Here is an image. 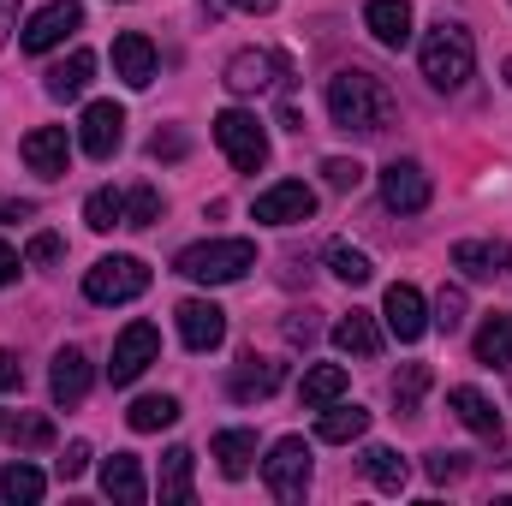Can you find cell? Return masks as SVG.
Masks as SVG:
<instances>
[{
	"instance_id": "1",
	"label": "cell",
	"mask_w": 512,
	"mask_h": 506,
	"mask_svg": "<svg viewBox=\"0 0 512 506\" xmlns=\"http://www.w3.org/2000/svg\"><path fill=\"white\" fill-rule=\"evenodd\" d=\"M393 114H399V102H393V90H387L376 72L346 66V72H334V78H328V120H334L340 131L382 137V131L393 126Z\"/></svg>"
},
{
	"instance_id": "2",
	"label": "cell",
	"mask_w": 512,
	"mask_h": 506,
	"mask_svg": "<svg viewBox=\"0 0 512 506\" xmlns=\"http://www.w3.org/2000/svg\"><path fill=\"white\" fill-rule=\"evenodd\" d=\"M417 66L435 90H465L471 72H477V48H471V30L465 24H435L417 48Z\"/></svg>"
},
{
	"instance_id": "3",
	"label": "cell",
	"mask_w": 512,
	"mask_h": 506,
	"mask_svg": "<svg viewBox=\"0 0 512 506\" xmlns=\"http://www.w3.org/2000/svg\"><path fill=\"white\" fill-rule=\"evenodd\" d=\"M173 268L197 286H227V280H245L256 268V245L251 239H203V245H185Z\"/></svg>"
},
{
	"instance_id": "4",
	"label": "cell",
	"mask_w": 512,
	"mask_h": 506,
	"mask_svg": "<svg viewBox=\"0 0 512 506\" xmlns=\"http://www.w3.org/2000/svg\"><path fill=\"white\" fill-rule=\"evenodd\" d=\"M262 483L280 506H298L310 495V441L304 435H280L262 459Z\"/></svg>"
},
{
	"instance_id": "5",
	"label": "cell",
	"mask_w": 512,
	"mask_h": 506,
	"mask_svg": "<svg viewBox=\"0 0 512 506\" xmlns=\"http://www.w3.org/2000/svg\"><path fill=\"white\" fill-rule=\"evenodd\" d=\"M143 292H149V262H137V256H102L84 274V298L90 304H131Z\"/></svg>"
},
{
	"instance_id": "6",
	"label": "cell",
	"mask_w": 512,
	"mask_h": 506,
	"mask_svg": "<svg viewBox=\"0 0 512 506\" xmlns=\"http://www.w3.org/2000/svg\"><path fill=\"white\" fill-rule=\"evenodd\" d=\"M215 143H221V155H227L239 173L268 167V131H262V120H256V114H245V108L215 114Z\"/></svg>"
},
{
	"instance_id": "7",
	"label": "cell",
	"mask_w": 512,
	"mask_h": 506,
	"mask_svg": "<svg viewBox=\"0 0 512 506\" xmlns=\"http://www.w3.org/2000/svg\"><path fill=\"white\" fill-rule=\"evenodd\" d=\"M155 358H161V328H155V322H131L126 334L114 340V364H108V376H114V387H131Z\"/></svg>"
},
{
	"instance_id": "8",
	"label": "cell",
	"mask_w": 512,
	"mask_h": 506,
	"mask_svg": "<svg viewBox=\"0 0 512 506\" xmlns=\"http://www.w3.org/2000/svg\"><path fill=\"white\" fill-rule=\"evenodd\" d=\"M84 24V6L78 0H48L42 12H30V24H24V54H48V48H60L72 30Z\"/></svg>"
},
{
	"instance_id": "9",
	"label": "cell",
	"mask_w": 512,
	"mask_h": 506,
	"mask_svg": "<svg viewBox=\"0 0 512 506\" xmlns=\"http://www.w3.org/2000/svg\"><path fill=\"white\" fill-rule=\"evenodd\" d=\"M316 215V191L304 185V179H280V185H268L262 197H256V221L262 227H298V221H310Z\"/></svg>"
},
{
	"instance_id": "10",
	"label": "cell",
	"mask_w": 512,
	"mask_h": 506,
	"mask_svg": "<svg viewBox=\"0 0 512 506\" xmlns=\"http://www.w3.org/2000/svg\"><path fill=\"white\" fill-rule=\"evenodd\" d=\"M18 155H24L30 173H42V179H66V167H72V137H66V126H36L24 143H18Z\"/></svg>"
},
{
	"instance_id": "11",
	"label": "cell",
	"mask_w": 512,
	"mask_h": 506,
	"mask_svg": "<svg viewBox=\"0 0 512 506\" xmlns=\"http://www.w3.org/2000/svg\"><path fill=\"white\" fill-rule=\"evenodd\" d=\"M173 316H179V340H185L191 352H215V346L227 340V310L209 304V298H185Z\"/></svg>"
},
{
	"instance_id": "12",
	"label": "cell",
	"mask_w": 512,
	"mask_h": 506,
	"mask_svg": "<svg viewBox=\"0 0 512 506\" xmlns=\"http://www.w3.org/2000/svg\"><path fill=\"white\" fill-rule=\"evenodd\" d=\"M120 137H126V108H120V102H90V108H84V120H78L84 155L108 161V155L120 149Z\"/></svg>"
},
{
	"instance_id": "13",
	"label": "cell",
	"mask_w": 512,
	"mask_h": 506,
	"mask_svg": "<svg viewBox=\"0 0 512 506\" xmlns=\"http://www.w3.org/2000/svg\"><path fill=\"white\" fill-rule=\"evenodd\" d=\"M382 203L399 209V215L429 209V173H423L417 161H387L382 167Z\"/></svg>"
},
{
	"instance_id": "14",
	"label": "cell",
	"mask_w": 512,
	"mask_h": 506,
	"mask_svg": "<svg viewBox=\"0 0 512 506\" xmlns=\"http://www.w3.org/2000/svg\"><path fill=\"white\" fill-rule=\"evenodd\" d=\"M382 316H387V328H393L405 346L429 334V304H423V292H417V286H405V280H393V286H387Z\"/></svg>"
},
{
	"instance_id": "15",
	"label": "cell",
	"mask_w": 512,
	"mask_h": 506,
	"mask_svg": "<svg viewBox=\"0 0 512 506\" xmlns=\"http://www.w3.org/2000/svg\"><path fill=\"white\" fill-rule=\"evenodd\" d=\"M507 262H512L507 239H459V245H453V268H465L471 280H501Z\"/></svg>"
},
{
	"instance_id": "16",
	"label": "cell",
	"mask_w": 512,
	"mask_h": 506,
	"mask_svg": "<svg viewBox=\"0 0 512 506\" xmlns=\"http://www.w3.org/2000/svg\"><path fill=\"white\" fill-rule=\"evenodd\" d=\"M90 358L78 352V346H66L60 358H54V376H48V393H54V405L60 411H72V405H84V393H90Z\"/></svg>"
},
{
	"instance_id": "17",
	"label": "cell",
	"mask_w": 512,
	"mask_h": 506,
	"mask_svg": "<svg viewBox=\"0 0 512 506\" xmlns=\"http://www.w3.org/2000/svg\"><path fill=\"white\" fill-rule=\"evenodd\" d=\"M114 72L126 78L131 90H149V84H155V42H149L143 30L114 36Z\"/></svg>"
},
{
	"instance_id": "18",
	"label": "cell",
	"mask_w": 512,
	"mask_h": 506,
	"mask_svg": "<svg viewBox=\"0 0 512 506\" xmlns=\"http://www.w3.org/2000/svg\"><path fill=\"white\" fill-rule=\"evenodd\" d=\"M280 72H286V66H280L274 54L245 48V54H233V60H227V90H233V96H256V90H268Z\"/></svg>"
},
{
	"instance_id": "19",
	"label": "cell",
	"mask_w": 512,
	"mask_h": 506,
	"mask_svg": "<svg viewBox=\"0 0 512 506\" xmlns=\"http://www.w3.org/2000/svg\"><path fill=\"white\" fill-rule=\"evenodd\" d=\"M90 78H96V54H90V48H72L60 66H48V84H42V90H48L54 102H78V96L90 90Z\"/></svg>"
},
{
	"instance_id": "20",
	"label": "cell",
	"mask_w": 512,
	"mask_h": 506,
	"mask_svg": "<svg viewBox=\"0 0 512 506\" xmlns=\"http://www.w3.org/2000/svg\"><path fill=\"white\" fill-rule=\"evenodd\" d=\"M447 405H453V417H459L471 435L501 441V411L489 405V393H483V387H453V393H447Z\"/></svg>"
},
{
	"instance_id": "21",
	"label": "cell",
	"mask_w": 512,
	"mask_h": 506,
	"mask_svg": "<svg viewBox=\"0 0 512 506\" xmlns=\"http://www.w3.org/2000/svg\"><path fill=\"white\" fill-rule=\"evenodd\" d=\"M316 435L328 441V447H352V441H364L370 435V411L364 405H322V423H316Z\"/></svg>"
},
{
	"instance_id": "22",
	"label": "cell",
	"mask_w": 512,
	"mask_h": 506,
	"mask_svg": "<svg viewBox=\"0 0 512 506\" xmlns=\"http://www.w3.org/2000/svg\"><path fill=\"white\" fill-rule=\"evenodd\" d=\"M364 24H370V36L382 48H405L411 42V6L405 0H370L364 6Z\"/></svg>"
},
{
	"instance_id": "23",
	"label": "cell",
	"mask_w": 512,
	"mask_h": 506,
	"mask_svg": "<svg viewBox=\"0 0 512 506\" xmlns=\"http://www.w3.org/2000/svg\"><path fill=\"white\" fill-rule=\"evenodd\" d=\"M334 346H340L346 358H376V352H382V328H376V316H370V310L340 316V322H334Z\"/></svg>"
},
{
	"instance_id": "24",
	"label": "cell",
	"mask_w": 512,
	"mask_h": 506,
	"mask_svg": "<svg viewBox=\"0 0 512 506\" xmlns=\"http://www.w3.org/2000/svg\"><path fill=\"white\" fill-rule=\"evenodd\" d=\"M102 495L120 506H143V471H137V459L131 453H114V459H102Z\"/></svg>"
},
{
	"instance_id": "25",
	"label": "cell",
	"mask_w": 512,
	"mask_h": 506,
	"mask_svg": "<svg viewBox=\"0 0 512 506\" xmlns=\"http://www.w3.org/2000/svg\"><path fill=\"white\" fill-rule=\"evenodd\" d=\"M280 381H286V364H268V358H245V364L233 370V381H227V393L251 405V399H268V393H274Z\"/></svg>"
},
{
	"instance_id": "26",
	"label": "cell",
	"mask_w": 512,
	"mask_h": 506,
	"mask_svg": "<svg viewBox=\"0 0 512 506\" xmlns=\"http://www.w3.org/2000/svg\"><path fill=\"white\" fill-rule=\"evenodd\" d=\"M209 453L221 459V477H233V483H239V477L251 471V459H256V435H251V429H221V435L209 441Z\"/></svg>"
},
{
	"instance_id": "27",
	"label": "cell",
	"mask_w": 512,
	"mask_h": 506,
	"mask_svg": "<svg viewBox=\"0 0 512 506\" xmlns=\"http://www.w3.org/2000/svg\"><path fill=\"white\" fill-rule=\"evenodd\" d=\"M42 495H48V477H42L36 465L12 459V465L0 471V501H6V506H36Z\"/></svg>"
},
{
	"instance_id": "28",
	"label": "cell",
	"mask_w": 512,
	"mask_h": 506,
	"mask_svg": "<svg viewBox=\"0 0 512 506\" xmlns=\"http://www.w3.org/2000/svg\"><path fill=\"white\" fill-rule=\"evenodd\" d=\"M191 465H197L191 447H173V453L161 459V506H185L191 501Z\"/></svg>"
},
{
	"instance_id": "29",
	"label": "cell",
	"mask_w": 512,
	"mask_h": 506,
	"mask_svg": "<svg viewBox=\"0 0 512 506\" xmlns=\"http://www.w3.org/2000/svg\"><path fill=\"white\" fill-rule=\"evenodd\" d=\"M340 393H346V370H340V364H316V370H304V387H298L304 411H322V405H334Z\"/></svg>"
},
{
	"instance_id": "30",
	"label": "cell",
	"mask_w": 512,
	"mask_h": 506,
	"mask_svg": "<svg viewBox=\"0 0 512 506\" xmlns=\"http://www.w3.org/2000/svg\"><path fill=\"white\" fill-rule=\"evenodd\" d=\"M126 423L137 429V435H155V429L179 423V399H173V393H143V399L126 411Z\"/></svg>"
},
{
	"instance_id": "31",
	"label": "cell",
	"mask_w": 512,
	"mask_h": 506,
	"mask_svg": "<svg viewBox=\"0 0 512 506\" xmlns=\"http://www.w3.org/2000/svg\"><path fill=\"white\" fill-rule=\"evenodd\" d=\"M477 364H495V370H501V364H512V316H501V310H495V316L477 328Z\"/></svg>"
},
{
	"instance_id": "32",
	"label": "cell",
	"mask_w": 512,
	"mask_h": 506,
	"mask_svg": "<svg viewBox=\"0 0 512 506\" xmlns=\"http://www.w3.org/2000/svg\"><path fill=\"white\" fill-rule=\"evenodd\" d=\"M364 471H370V483H376L382 495H399L405 477H411V465H405L393 447H370V453H364Z\"/></svg>"
},
{
	"instance_id": "33",
	"label": "cell",
	"mask_w": 512,
	"mask_h": 506,
	"mask_svg": "<svg viewBox=\"0 0 512 506\" xmlns=\"http://www.w3.org/2000/svg\"><path fill=\"white\" fill-rule=\"evenodd\" d=\"M84 221L96 227V233H114V227H126V191H90L84 197Z\"/></svg>"
},
{
	"instance_id": "34",
	"label": "cell",
	"mask_w": 512,
	"mask_h": 506,
	"mask_svg": "<svg viewBox=\"0 0 512 506\" xmlns=\"http://www.w3.org/2000/svg\"><path fill=\"white\" fill-rule=\"evenodd\" d=\"M423 393H429V364H405V370L393 376V405H399V411H417Z\"/></svg>"
},
{
	"instance_id": "35",
	"label": "cell",
	"mask_w": 512,
	"mask_h": 506,
	"mask_svg": "<svg viewBox=\"0 0 512 506\" xmlns=\"http://www.w3.org/2000/svg\"><path fill=\"white\" fill-rule=\"evenodd\" d=\"M328 268H334V274H340L346 286H364V280L376 274V268H370V256L352 251V245H328Z\"/></svg>"
},
{
	"instance_id": "36",
	"label": "cell",
	"mask_w": 512,
	"mask_h": 506,
	"mask_svg": "<svg viewBox=\"0 0 512 506\" xmlns=\"http://www.w3.org/2000/svg\"><path fill=\"white\" fill-rule=\"evenodd\" d=\"M155 221H161V191L155 185L126 191V227H155Z\"/></svg>"
},
{
	"instance_id": "37",
	"label": "cell",
	"mask_w": 512,
	"mask_h": 506,
	"mask_svg": "<svg viewBox=\"0 0 512 506\" xmlns=\"http://www.w3.org/2000/svg\"><path fill=\"white\" fill-rule=\"evenodd\" d=\"M429 322L453 334V328L465 322V292H459V286H441V298H435V316H429Z\"/></svg>"
},
{
	"instance_id": "38",
	"label": "cell",
	"mask_w": 512,
	"mask_h": 506,
	"mask_svg": "<svg viewBox=\"0 0 512 506\" xmlns=\"http://www.w3.org/2000/svg\"><path fill=\"white\" fill-rule=\"evenodd\" d=\"M322 179H328L334 191H358L364 167H358V161H346V155H328V161H322Z\"/></svg>"
},
{
	"instance_id": "39",
	"label": "cell",
	"mask_w": 512,
	"mask_h": 506,
	"mask_svg": "<svg viewBox=\"0 0 512 506\" xmlns=\"http://www.w3.org/2000/svg\"><path fill=\"white\" fill-rule=\"evenodd\" d=\"M471 465H465V453H429V477L435 483H459Z\"/></svg>"
},
{
	"instance_id": "40",
	"label": "cell",
	"mask_w": 512,
	"mask_h": 506,
	"mask_svg": "<svg viewBox=\"0 0 512 506\" xmlns=\"http://www.w3.org/2000/svg\"><path fill=\"white\" fill-rule=\"evenodd\" d=\"M12 435H18V447H48V441H54V423H48V417H24Z\"/></svg>"
},
{
	"instance_id": "41",
	"label": "cell",
	"mask_w": 512,
	"mask_h": 506,
	"mask_svg": "<svg viewBox=\"0 0 512 506\" xmlns=\"http://www.w3.org/2000/svg\"><path fill=\"white\" fill-rule=\"evenodd\" d=\"M84 471H90V441H72V447L60 453V477H66V483H78Z\"/></svg>"
},
{
	"instance_id": "42",
	"label": "cell",
	"mask_w": 512,
	"mask_h": 506,
	"mask_svg": "<svg viewBox=\"0 0 512 506\" xmlns=\"http://www.w3.org/2000/svg\"><path fill=\"white\" fill-rule=\"evenodd\" d=\"M316 334H322V328H316L304 310H298V316H286V346H304V352H310V346H316Z\"/></svg>"
},
{
	"instance_id": "43",
	"label": "cell",
	"mask_w": 512,
	"mask_h": 506,
	"mask_svg": "<svg viewBox=\"0 0 512 506\" xmlns=\"http://www.w3.org/2000/svg\"><path fill=\"white\" fill-rule=\"evenodd\" d=\"M149 155H155V161H179V155H185V137H179V131H155V137H149Z\"/></svg>"
},
{
	"instance_id": "44",
	"label": "cell",
	"mask_w": 512,
	"mask_h": 506,
	"mask_svg": "<svg viewBox=\"0 0 512 506\" xmlns=\"http://www.w3.org/2000/svg\"><path fill=\"white\" fill-rule=\"evenodd\" d=\"M30 262H36V268H48V262H60V239H54V233H36V239H30Z\"/></svg>"
},
{
	"instance_id": "45",
	"label": "cell",
	"mask_w": 512,
	"mask_h": 506,
	"mask_svg": "<svg viewBox=\"0 0 512 506\" xmlns=\"http://www.w3.org/2000/svg\"><path fill=\"white\" fill-rule=\"evenodd\" d=\"M36 215V203H24V197H0V221H30Z\"/></svg>"
},
{
	"instance_id": "46",
	"label": "cell",
	"mask_w": 512,
	"mask_h": 506,
	"mask_svg": "<svg viewBox=\"0 0 512 506\" xmlns=\"http://www.w3.org/2000/svg\"><path fill=\"white\" fill-rule=\"evenodd\" d=\"M18 381H24V370H18V358H12V352H0V393H12Z\"/></svg>"
},
{
	"instance_id": "47",
	"label": "cell",
	"mask_w": 512,
	"mask_h": 506,
	"mask_svg": "<svg viewBox=\"0 0 512 506\" xmlns=\"http://www.w3.org/2000/svg\"><path fill=\"white\" fill-rule=\"evenodd\" d=\"M12 274H18V251H12V245H0V286H6Z\"/></svg>"
},
{
	"instance_id": "48",
	"label": "cell",
	"mask_w": 512,
	"mask_h": 506,
	"mask_svg": "<svg viewBox=\"0 0 512 506\" xmlns=\"http://www.w3.org/2000/svg\"><path fill=\"white\" fill-rule=\"evenodd\" d=\"M12 18H18V0H0V42L12 36Z\"/></svg>"
},
{
	"instance_id": "49",
	"label": "cell",
	"mask_w": 512,
	"mask_h": 506,
	"mask_svg": "<svg viewBox=\"0 0 512 506\" xmlns=\"http://www.w3.org/2000/svg\"><path fill=\"white\" fill-rule=\"evenodd\" d=\"M227 6H239V12H274V0H227Z\"/></svg>"
},
{
	"instance_id": "50",
	"label": "cell",
	"mask_w": 512,
	"mask_h": 506,
	"mask_svg": "<svg viewBox=\"0 0 512 506\" xmlns=\"http://www.w3.org/2000/svg\"><path fill=\"white\" fill-rule=\"evenodd\" d=\"M501 72H507V84H512V54H507V66H501Z\"/></svg>"
},
{
	"instance_id": "51",
	"label": "cell",
	"mask_w": 512,
	"mask_h": 506,
	"mask_svg": "<svg viewBox=\"0 0 512 506\" xmlns=\"http://www.w3.org/2000/svg\"><path fill=\"white\" fill-rule=\"evenodd\" d=\"M0 429H6V417H0Z\"/></svg>"
}]
</instances>
